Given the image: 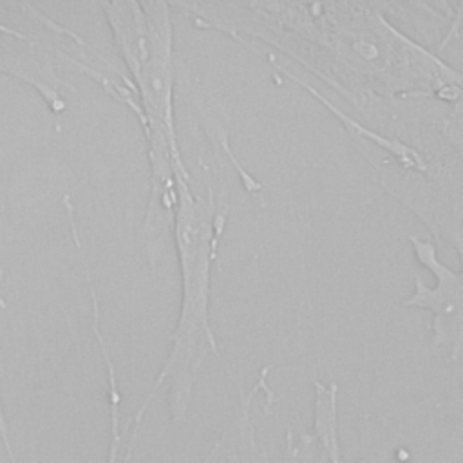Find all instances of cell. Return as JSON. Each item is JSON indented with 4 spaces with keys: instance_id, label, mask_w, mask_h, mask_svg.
<instances>
[{
    "instance_id": "cell-6",
    "label": "cell",
    "mask_w": 463,
    "mask_h": 463,
    "mask_svg": "<svg viewBox=\"0 0 463 463\" xmlns=\"http://www.w3.org/2000/svg\"><path fill=\"white\" fill-rule=\"evenodd\" d=\"M416 260L427 268L434 284L414 277L411 293L402 300L407 307H418L430 313L432 344L447 349L456 360L463 351V239L454 244L459 264L447 266L438 255V242L430 235H407Z\"/></svg>"
},
{
    "instance_id": "cell-9",
    "label": "cell",
    "mask_w": 463,
    "mask_h": 463,
    "mask_svg": "<svg viewBox=\"0 0 463 463\" xmlns=\"http://www.w3.org/2000/svg\"><path fill=\"white\" fill-rule=\"evenodd\" d=\"M2 280H4V269L0 268V284H2ZM0 306H5L2 297H0ZM0 443L4 447V452L9 459V463H18L14 445H13V439H11V430H9V425H7V416H5V411H4L2 394H0Z\"/></svg>"
},
{
    "instance_id": "cell-7",
    "label": "cell",
    "mask_w": 463,
    "mask_h": 463,
    "mask_svg": "<svg viewBox=\"0 0 463 463\" xmlns=\"http://www.w3.org/2000/svg\"><path fill=\"white\" fill-rule=\"evenodd\" d=\"M269 371L271 365H264L250 387L233 378L237 391L233 407L197 463H273L259 441L257 420L253 416L255 400L275 392L269 385Z\"/></svg>"
},
{
    "instance_id": "cell-5",
    "label": "cell",
    "mask_w": 463,
    "mask_h": 463,
    "mask_svg": "<svg viewBox=\"0 0 463 463\" xmlns=\"http://www.w3.org/2000/svg\"><path fill=\"white\" fill-rule=\"evenodd\" d=\"M54 58L67 60L98 81L118 101L132 110L136 109L137 99L130 76L101 71L85 58L69 52L60 43L42 42L31 31L9 25L0 18V72L29 83L40 92L47 107L54 114H60L67 109V90H74V87L60 76Z\"/></svg>"
},
{
    "instance_id": "cell-1",
    "label": "cell",
    "mask_w": 463,
    "mask_h": 463,
    "mask_svg": "<svg viewBox=\"0 0 463 463\" xmlns=\"http://www.w3.org/2000/svg\"><path fill=\"white\" fill-rule=\"evenodd\" d=\"M203 29L242 45H259L288 60L347 107L409 94L450 103L463 72L411 36L391 2L351 0H174Z\"/></svg>"
},
{
    "instance_id": "cell-3",
    "label": "cell",
    "mask_w": 463,
    "mask_h": 463,
    "mask_svg": "<svg viewBox=\"0 0 463 463\" xmlns=\"http://www.w3.org/2000/svg\"><path fill=\"white\" fill-rule=\"evenodd\" d=\"M99 5L137 96V121L148 156V197L141 239L148 264L156 268L174 230L177 175L190 172L175 125L174 90L181 58L174 49L170 4L165 0H101Z\"/></svg>"
},
{
    "instance_id": "cell-2",
    "label": "cell",
    "mask_w": 463,
    "mask_h": 463,
    "mask_svg": "<svg viewBox=\"0 0 463 463\" xmlns=\"http://www.w3.org/2000/svg\"><path fill=\"white\" fill-rule=\"evenodd\" d=\"M250 49L340 121L378 184L407 206L436 242L454 246L463 239V152L445 136V101L432 94H409L344 109L282 56L259 45Z\"/></svg>"
},
{
    "instance_id": "cell-8",
    "label": "cell",
    "mask_w": 463,
    "mask_h": 463,
    "mask_svg": "<svg viewBox=\"0 0 463 463\" xmlns=\"http://www.w3.org/2000/svg\"><path fill=\"white\" fill-rule=\"evenodd\" d=\"M443 130L449 141L463 152V85L454 101L447 103L443 116Z\"/></svg>"
},
{
    "instance_id": "cell-4",
    "label": "cell",
    "mask_w": 463,
    "mask_h": 463,
    "mask_svg": "<svg viewBox=\"0 0 463 463\" xmlns=\"http://www.w3.org/2000/svg\"><path fill=\"white\" fill-rule=\"evenodd\" d=\"M177 192L172 237L181 271L179 313L166 356L146 396L125 423L130 430H141L150 402L159 391H165L174 425H183L206 360L219 356V340L210 318L212 266L226 226L230 192L228 186L215 192L210 181L203 190H195L192 172L177 175Z\"/></svg>"
}]
</instances>
